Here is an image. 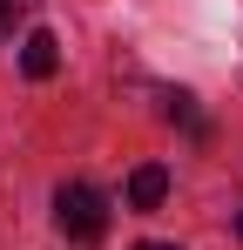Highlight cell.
Instances as JSON below:
<instances>
[{
    "instance_id": "cell-1",
    "label": "cell",
    "mask_w": 243,
    "mask_h": 250,
    "mask_svg": "<svg viewBox=\"0 0 243 250\" xmlns=\"http://www.w3.org/2000/svg\"><path fill=\"white\" fill-rule=\"evenodd\" d=\"M54 223H61V237L81 250H95L108 237V196L95 189V183H61V196H54Z\"/></svg>"
},
{
    "instance_id": "cell-2",
    "label": "cell",
    "mask_w": 243,
    "mask_h": 250,
    "mask_svg": "<svg viewBox=\"0 0 243 250\" xmlns=\"http://www.w3.org/2000/svg\"><path fill=\"white\" fill-rule=\"evenodd\" d=\"M54 68H61V41H54L47 27H34V34L20 41V75H27V82H47Z\"/></svg>"
},
{
    "instance_id": "cell-3",
    "label": "cell",
    "mask_w": 243,
    "mask_h": 250,
    "mask_svg": "<svg viewBox=\"0 0 243 250\" xmlns=\"http://www.w3.org/2000/svg\"><path fill=\"white\" fill-rule=\"evenodd\" d=\"M162 196H169V169L162 163H142L128 176V209H162Z\"/></svg>"
},
{
    "instance_id": "cell-4",
    "label": "cell",
    "mask_w": 243,
    "mask_h": 250,
    "mask_svg": "<svg viewBox=\"0 0 243 250\" xmlns=\"http://www.w3.org/2000/svg\"><path fill=\"white\" fill-rule=\"evenodd\" d=\"M162 115H169L176 128H189L196 142H209V122H202V108H196V95H189V88H169V95H162Z\"/></svg>"
},
{
    "instance_id": "cell-5",
    "label": "cell",
    "mask_w": 243,
    "mask_h": 250,
    "mask_svg": "<svg viewBox=\"0 0 243 250\" xmlns=\"http://www.w3.org/2000/svg\"><path fill=\"white\" fill-rule=\"evenodd\" d=\"M20 7H27V0H0V34L14 27V14H20Z\"/></svg>"
},
{
    "instance_id": "cell-6",
    "label": "cell",
    "mask_w": 243,
    "mask_h": 250,
    "mask_svg": "<svg viewBox=\"0 0 243 250\" xmlns=\"http://www.w3.org/2000/svg\"><path fill=\"white\" fill-rule=\"evenodd\" d=\"M135 250H182V244H135Z\"/></svg>"
},
{
    "instance_id": "cell-7",
    "label": "cell",
    "mask_w": 243,
    "mask_h": 250,
    "mask_svg": "<svg viewBox=\"0 0 243 250\" xmlns=\"http://www.w3.org/2000/svg\"><path fill=\"white\" fill-rule=\"evenodd\" d=\"M237 237H243V216H237Z\"/></svg>"
}]
</instances>
